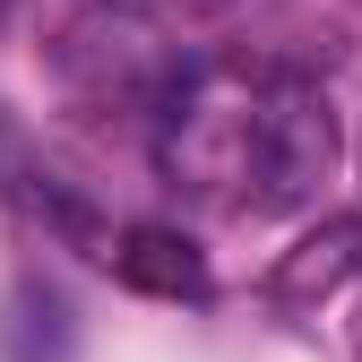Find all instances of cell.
<instances>
[{"label":"cell","instance_id":"cell-1","mask_svg":"<svg viewBox=\"0 0 362 362\" xmlns=\"http://www.w3.org/2000/svg\"><path fill=\"white\" fill-rule=\"evenodd\" d=\"M173 69H181V52L129 0H95L52 35V78L78 112H156Z\"/></svg>","mask_w":362,"mask_h":362},{"label":"cell","instance_id":"cell-3","mask_svg":"<svg viewBox=\"0 0 362 362\" xmlns=\"http://www.w3.org/2000/svg\"><path fill=\"white\" fill-rule=\"evenodd\" d=\"M112 276L156 293V302H199L207 293V259L181 242L173 224H129V233L112 242Z\"/></svg>","mask_w":362,"mask_h":362},{"label":"cell","instance_id":"cell-2","mask_svg":"<svg viewBox=\"0 0 362 362\" xmlns=\"http://www.w3.org/2000/svg\"><path fill=\"white\" fill-rule=\"evenodd\" d=\"M328 173H337V112L320 86H302V78H267L259 95H250V139H242V207L250 216H293L328 190Z\"/></svg>","mask_w":362,"mask_h":362},{"label":"cell","instance_id":"cell-5","mask_svg":"<svg viewBox=\"0 0 362 362\" xmlns=\"http://www.w3.org/2000/svg\"><path fill=\"white\" fill-rule=\"evenodd\" d=\"M354 164H362V139H354Z\"/></svg>","mask_w":362,"mask_h":362},{"label":"cell","instance_id":"cell-4","mask_svg":"<svg viewBox=\"0 0 362 362\" xmlns=\"http://www.w3.org/2000/svg\"><path fill=\"white\" fill-rule=\"evenodd\" d=\"M354 276H362V216H337V224H320L302 250H285V267H276V302H285V310H310V302L345 293Z\"/></svg>","mask_w":362,"mask_h":362}]
</instances>
